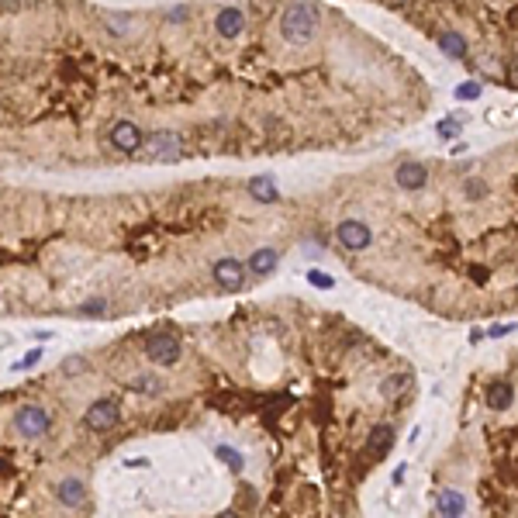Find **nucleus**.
I'll return each instance as SVG.
<instances>
[{"instance_id": "17", "label": "nucleus", "mask_w": 518, "mask_h": 518, "mask_svg": "<svg viewBox=\"0 0 518 518\" xmlns=\"http://www.w3.org/2000/svg\"><path fill=\"white\" fill-rule=\"evenodd\" d=\"M439 49L446 52V55H453V59H463V55H466V42L456 35V31H446V35L439 38Z\"/></svg>"}, {"instance_id": "24", "label": "nucleus", "mask_w": 518, "mask_h": 518, "mask_svg": "<svg viewBox=\"0 0 518 518\" xmlns=\"http://www.w3.org/2000/svg\"><path fill=\"white\" fill-rule=\"evenodd\" d=\"M62 370H66V373H83V370H87V360H83V356H70V360L62 363Z\"/></svg>"}, {"instance_id": "3", "label": "nucleus", "mask_w": 518, "mask_h": 518, "mask_svg": "<svg viewBox=\"0 0 518 518\" xmlns=\"http://www.w3.org/2000/svg\"><path fill=\"white\" fill-rule=\"evenodd\" d=\"M118 421H121V404H118L114 397L94 401V404L87 408V414H83V425H87L90 432H111Z\"/></svg>"}, {"instance_id": "18", "label": "nucleus", "mask_w": 518, "mask_h": 518, "mask_svg": "<svg viewBox=\"0 0 518 518\" xmlns=\"http://www.w3.org/2000/svg\"><path fill=\"white\" fill-rule=\"evenodd\" d=\"M408 384H412V377H408V373H397V377H387V380L380 384V394H384V397H394L397 390H404Z\"/></svg>"}, {"instance_id": "28", "label": "nucleus", "mask_w": 518, "mask_h": 518, "mask_svg": "<svg viewBox=\"0 0 518 518\" xmlns=\"http://www.w3.org/2000/svg\"><path fill=\"white\" fill-rule=\"evenodd\" d=\"M404 473H408V466H397V470H394V484H401V480H404Z\"/></svg>"}, {"instance_id": "2", "label": "nucleus", "mask_w": 518, "mask_h": 518, "mask_svg": "<svg viewBox=\"0 0 518 518\" xmlns=\"http://www.w3.org/2000/svg\"><path fill=\"white\" fill-rule=\"evenodd\" d=\"M145 159L149 162H177L183 155V149H187V142H183L180 131H153V135H145Z\"/></svg>"}, {"instance_id": "26", "label": "nucleus", "mask_w": 518, "mask_h": 518, "mask_svg": "<svg viewBox=\"0 0 518 518\" xmlns=\"http://www.w3.org/2000/svg\"><path fill=\"white\" fill-rule=\"evenodd\" d=\"M90 311H107V301H104V297H97V301H87V304L79 308V314H90Z\"/></svg>"}, {"instance_id": "9", "label": "nucleus", "mask_w": 518, "mask_h": 518, "mask_svg": "<svg viewBox=\"0 0 518 518\" xmlns=\"http://www.w3.org/2000/svg\"><path fill=\"white\" fill-rule=\"evenodd\" d=\"M394 180H397L401 190H421L429 183V170L421 162H401L397 173H394Z\"/></svg>"}, {"instance_id": "7", "label": "nucleus", "mask_w": 518, "mask_h": 518, "mask_svg": "<svg viewBox=\"0 0 518 518\" xmlns=\"http://www.w3.org/2000/svg\"><path fill=\"white\" fill-rule=\"evenodd\" d=\"M211 273H214V280L225 287V290H242V287H246V277H249V270H246L238 259H218V263L211 266Z\"/></svg>"}, {"instance_id": "27", "label": "nucleus", "mask_w": 518, "mask_h": 518, "mask_svg": "<svg viewBox=\"0 0 518 518\" xmlns=\"http://www.w3.org/2000/svg\"><path fill=\"white\" fill-rule=\"evenodd\" d=\"M508 332H515V325H491V338H501Z\"/></svg>"}, {"instance_id": "29", "label": "nucleus", "mask_w": 518, "mask_h": 518, "mask_svg": "<svg viewBox=\"0 0 518 518\" xmlns=\"http://www.w3.org/2000/svg\"><path fill=\"white\" fill-rule=\"evenodd\" d=\"M214 518H238L235 512H221V515H214Z\"/></svg>"}, {"instance_id": "11", "label": "nucleus", "mask_w": 518, "mask_h": 518, "mask_svg": "<svg viewBox=\"0 0 518 518\" xmlns=\"http://www.w3.org/2000/svg\"><path fill=\"white\" fill-rule=\"evenodd\" d=\"M242 28H246L242 11H235V7L218 11V18H214V31H218L221 38H238V35H242Z\"/></svg>"}, {"instance_id": "20", "label": "nucleus", "mask_w": 518, "mask_h": 518, "mask_svg": "<svg viewBox=\"0 0 518 518\" xmlns=\"http://www.w3.org/2000/svg\"><path fill=\"white\" fill-rule=\"evenodd\" d=\"M159 387H162V384H159L155 377H135V380H131V390H142V394H159Z\"/></svg>"}, {"instance_id": "16", "label": "nucleus", "mask_w": 518, "mask_h": 518, "mask_svg": "<svg viewBox=\"0 0 518 518\" xmlns=\"http://www.w3.org/2000/svg\"><path fill=\"white\" fill-rule=\"evenodd\" d=\"M512 397H515V390H512V384H505V380H494L491 387H487V404H491L494 412H505L512 404Z\"/></svg>"}, {"instance_id": "19", "label": "nucleus", "mask_w": 518, "mask_h": 518, "mask_svg": "<svg viewBox=\"0 0 518 518\" xmlns=\"http://www.w3.org/2000/svg\"><path fill=\"white\" fill-rule=\"evenodd\" d=\"M214 456H218L221 463L232 466L235 473H242V453H235L232 446H218V449H214Z\"/></svg>"}, {"instance_id": "30", "label": "nucleus", "mask_w": 518, "mask_h": 518, "mask_svg": "<svg viewBox=\"0 0 518 518\" xmlns=\"http://www.w3.org/2000/svg\"><path fill=\"white\" fill-rule=\"evenodd\" d=\"M512 73H515V79H518V59H515V70H512Z\"/></svg>"}, {"instance_id": "12", "label": "nucleus", "mask_w": 518, "mask_h": 518, "mask_svg": "<svg viewBox=\"0 0 518 518\" xmlns=\"http://www.w3.org/2000/svg\"><path fill=\"white\" fill-rule=\"evenodd\" d=\"M436 512H439V518H463L466 497L460 491H453V487H446V491H439V497H436Z\"/></svg>"}, {"instance_id": "23", "label": "nucleus", "mask_w": 518, "mask_h": 518, "mask_svg": "<svg viewBox=\"0 0 518 518\" xmlns=\"http://www.w3.org/2000/svg\"><path fill=\"white\" fill-rule=\"evenodd\" d=\"M38 360H42V349H31V353H28L25 360H18L14 366H11V370H28V366H35Z\"/></svg>"}, {"instance_id": "6", "label": "nucleus", "mask_w": 518, "mask_h": 518, "mask_svg": "<svg viewBox=\"0 0 518 518\" xmlns=\"http://www.w3.org/2000/svg\"><path fill=\"white\" fill-rule=\"evenodd\" d=\"M145 356L155 366H173V363H180V342L173 336H153L145 342Z\"/></svg>"}, {"instance_id": "21", "label": "nucleus", "mask_w": 518, "mask_h": 518, "mask_svg": "<svg viewBox=\"0 0 518 518\" xmlns=\"http://www.w3.org/2000/svg\"><path fill=\"white\" fill-rule=\"evenodd\" d=\"M480 97V87L477 83H460L456 87V101H477Z\"/></svg>"}, {"instance_id": "4", "label": "nucleus", "mask_w": 518, "mask_h": 518, "mask_svg": "<svg viewBox=\"0 0 518 518\" xmlns=\"http://www.w3.org/2000/svg\"><path fill=\"white\" fill-rule=\"evenodd\" d=\"M49 425H52L49 412L38 408V404H25V408H18V414H14V429H18L21 439H42L49 432Z\"/></svg>"}, {"instance_id": "15", "label": "nucleus", "mask_w": 518, "mask_h": 518, "mask_svg": "<svg viewBox=\"0 0 518 518\" xmlns=\"http://www.w3.org/2000/svg\"><path fill=\"white\" fill-rule=\"evenodd\" d=\"M249 194L256 197L259 204H273V201L280 197V190H277L273 177H253V180H249Z\"/></svg>"}, {"instance_id": "25", "label": "nucleus", "mask_w": 518, "mask_h": 518, "mask_svg": "<svg viewBox=\"0 0 518 518\" xmlns=\"http://www.w3.org/2000/svg\"><path fill=\"white\" fill-rule=\"evenodd\" d=\"M456 131H460V125H456L453 118H446V121H442V125H439V135H442V138H453Z\"/></svg>"}, {"instance_id": "5", "label": "nucleus", "mask_w": 518, "mask_h": 518, "mask_svg": "<svg viewBox=\"0 0 518 518\" xmlns=\"http://www.w3.org/2000/svg\"><path fill=\"white\" fill-rule=\"evenodd\" d=\"M111 145H114L118 153L131 155L145 145V135H142V128H138L135 121H114V125H111Z\"/></svg>"}, {"instance_id": "22", "label": "nucleus", "mask_w": 518, "mask_h": 518, "mask_svg": "<svg viewBox=\"0 0 518 518\" xmlns=\"http://www.w3.org/2000/svg\"><path fill=\"white\" fill-rule=\"evenodd\" d=\"M308 280L314 287H321V290H329V287H336V280H332V277H329V273H321V270H311L308 273Z\"/></svg>"}, {"instance_id": "13", "label": "nucleus", "mask_w": 518, "mask_h": 518, "mask_svg": "<svg viewBox=\"0 0 518 518\" xmlns=\"http://www.w3.org/2000/svg\"><path fill=\"white\" fill-rule=\"evenodd\" d=\"M390 446H394V425H373V432L366 439V453L377 456V460H384Z\"/></svg>"}, {"instance_id": "10", "label": "nucleus", "mask_w": 518, "mask_h": 518, "mask_svg": "<svg viewBox=\"0 0 518 518\" xmlns=\"http://www.w3.org/2000/svg\"><path fill=\"white\" fill-rule=\"evenodd\" d=\"M55 497H59V505H66V508H79V505L87 501V484H83L79 477H62L59 487H55Z\"/></svg>"}, {"instance_id": "1", "label": "nucleus", "mask_w": 518, "mask_h": 518, "mask_svg": "<svg viewBox=\"0 0 518 518\" xmlns=\"http://www.w3.org/2000/svg\"><path fill=\"white\" fill-rule=\"evenodd\" d=\"M280 35L290 45H308L311 38L318 35V14L311 4H290L280 14Z\"/></svg>"}, {"instance_id": "14", "label": "nucleus", "mask_w": 518, "mask_h": 518, "mask_svg": "<svg viewBox=\"0 0 518 518\" xmlns=\"http://www.w3.org/2000/svg\"><path fill=\"white\" fill-rule=\"evenodd\" d=\"M277 249H256L253 256H249V273H256V277H270L273 270H277Z\"/></svg>"}, {"instance_id": "8", "label": "nucleus", "mask_w": 518, "mask_h": 518, "mask_svg": "<svg viewBox=\"0 0 518 518\" xmlns=\"http://www.w3.org/2000/svg\"><path fill=\"white\" fill-rule=\"evenodd\" d=\"M336 235H338V242H342L349 253H360V249H366V246L373 242L370 225H363V221H342Z\"/></svg>"}]
</instances>
